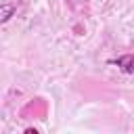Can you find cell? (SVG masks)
<instances>
[{"instance_id": "obj_2", "label": "cell", "mask_w": 134, "mask_h": 134, "mask_svg": "<svg viewBox=\"0 0 134 134\" xmlns=\"http://www.w3.org/2000/svg\"><path fill=\"white\" fill-rule=\"evenodd\" d=\"M17 10V4L15 2H2L0 4V23H6Z\"/></svg>"}, {"instance_id": "obj_1", "label": "cell", "mask_w": 134, "mask_h": 134, "mask_svg": "<svg viewBox=\"0 0 134 134\" xmlns=\"http://www.w3.org/2000/svg\"><path fill=\"white\" fill-rule=\"evenodd\" d=\"M109 63L117 65L124 73H134V54H124V57L113 59V61H109Z\"/></svg>"}, {"instance_id": "obj_3", "label": "cell", "mask_w": 134, "mask_h": 134, "mask_svg": "<svg viewBox=\"0 0 134 134\" xmlns=\"http://www.w3.org/2000/svg\"><path fill=\"white\" fill-rule=\"evenodd\" d=\"M67 4L73 8V10H82L86 6V0H67Z\"/></svg>"}]
</instances>
